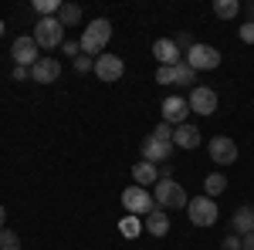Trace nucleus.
<instances>
[{
    "label": "nucleus",
    "mask_w": 254,
    "mask_h": 250,
    "mask_svg": "<svg viewBox=\"0 0 254 250\" xmlns=\"http://www.w3.org/2000/svg\"><path fill=\"white\" fill-rule=\"evenodd\" d=\"M241 10H248V20H254V0H248V3H244Z\"/></svg>",
    "instance_id": "f704fd0d"
},
{
    "label": "nucleus",
    "mask_w": 254,
    "mask_h": 250,
    "mask_svg": "<svg viewBox=\"0 0 254 250\" xmlns=\"http://www.w3.org/2000/svg\"><path fill=\"white\" fill-rule=\"evenodd\" d=\"M64 54H68V58L75 61V58L81 54V44H78V41H64Z\"/></svg>",
    "instance_id": "7c9ffc66"
},
{
    "label": "nucleus",
    "mask_w": 254,
    "mask_h": 250,
    "mask_svg": "<svg viewBox=\"0 0 254 250\" xmlns=\"http://www.w3.org/2000/svg\"><path fill=\"white\" fill-rule=\"evenodd\" d=\"M170 155H173V142H163V139H156V135H149V139L142 142V159L153 162V166L166 162Z\"/></svg>",
    "instance_id": "f8f14e48"
},
{
    "label": "nucleus",
    "mask_w": 254,
    "mask_h": 250,
    "mask_svg": "<svg viewBox=\"0 0 254 250\" xmlns=\"http://www.w3.org/2000/svg\"><path fill=\"white\" fill-rule=\"evenodd\" d=\"M0 250H24L20 247V237L14 230H0Z\"/></svg>",
    "instance_id": "393cba45"
},
{
    "label": "nucleus",
    "mask_w": 254,
    "mask_h": 250,
    "mask_svg": "<svg viewBox=\"0 0 254 250\" xmlns=\"http://www.w3.org/2000/svg\"><path fill=\"white\" fill-rule=\"evenodd\" d=\"M187 101H190V112H196V115H214L217 112V92L214 88H193Z\"/></svg>",
    "instance_id": "9b49d317"
},
{
    "label": "nucleus",
    "mask_w": 254,
    "mask_h": 250,
    "mask_svg": "<svg viewBox=\"0 0 254 250\" xmlns=\"http://www.w3.org/2000/svg\"><path fill=\"white\" fill-rule=\"evenodd\" d=\"M126 75V61L119 54H98L95 58V78L98 81H119Z\"/></svg>",
    "instance_id": "1a4fd4ad"
},
{
    "label": "nucleus",
    "mask_w": 254,
    "mask_h": 250,
    "mask_svg": "<svg viewBox=\"0 0 254 250\" xmlns=\"http://www.w3.org/2000/svg\"><path fill=\"white\" fill-rule=\"evenodd\" d=\"M153 58H156L159 64H166V68L180 64V48H176V41L173 38H159L156 44H153Z\"/></svg>",
    "instance_id": "ddd939ff"
},
{
    "label": "nucleus",
    "mask_w": 254,
    "mask_h": 250,
    "mask_svg": "<svg viewBox=\"0 0 254 250\" xmlns=\"http://www.w3.org/2000/svg\"><path fill=\"white\" fill-rule=\"evenodd\" d=\"M193 44H196V41L190 38V34H180V38H176V48H187V51H190Z\"/></svg>",
    "instance_id": "473e14b6"
},
{
    "label": "nucleus",
    "mask_w": 254,
    "mask_h": 250,
    "mask_svg": "<svg viewBox=\"0 0 254 250\" xmlns=\"http://www.w3.org/2000/svg\"><path fill=\"white\" fill-rule=\"evenodd\" d=\"M31 78V68H20V64H14V81H27Z\"/></svg>",
    "instance_id": "2f4dec72"
},
{
    "label": "nucleus",
    "mask_w": 254,
    "mask_h": 250,
    "mask_svg": "<svg viewBox=\"0 0 254 250\" xmlns=\"http://www.w3.org/2000/svg\"><path fill=\"white\" fill-rule=\"evenodd\" d=\"M3 220H7V210L0 206V230H3Z\"/></svg>",
    "instance_id": "c9c22d12"
},
{
    "label": "nucleus",
    "mask_w": 254,
    "mask_h": 250,
    "mask_svg": "<svg viewBox=\"0 0 254 250\" xmlns=\"http://www.w3.org/2000/svg\"><path fill=\"white\" fill-rule=\"evenodd\" d=\"M10 54H14V64H20V68H34L38 64V41L31 38V34H24V38L14 41V48H10Z\"/></svg>",
    "instance_id": "6e6552de"
},
{
    "label": "nucleus",
    "mask_w": 254,
    "mask_h": 250,
    "mask_svg": "<svg viewBox=\"0 0 254 250\" xmlns=\"http://www.w3.org/2000/svg\"><path fill=\"white\" fill-rule=\"evenodd\" d=\"M193 81H196V71L187 64V61L173 64V85H193Z\"/></svg>",
    "instance_id": "4be33fe9"
},
{
    "label": "nucleus",
    "mask_w": 254,
    "mask_h": 250,
    "mask_svg": "<svg viewBox=\"0 0 254 250\" xmlns=\"http://www.w3.org/2000/svg\"><path fill=\"white\" fill-rule=\"evenodd\" d=\"M153 135H156V139H163V142H173V125H166V122H159L156 129H153Z\"/></svg>",
    "instance_id": "cd10ccee"
},
{
    "label": "nucleus",
    "mask_w": 254,
    "mask_h": 250,
    "mask_svg": "<svg viewBox=\"0 0 254 250\" xmlns=\"http://www.w3.org/2000/svg\"><path fill=\"white\" fill-rule=\"evenodd\" d=\"M214 14L220 20H231V17L241 14V3H237V0H217V3H214Z\"/></svg>",
    "instance_id": "5701e85b"
},
{
    "label": "nucleus",
    "mask_w": 254,
    "mask_h": 250,
    "mask_svg": "<svg viewBox=\"0 0 254 250\" xmlns=\"http://www.w3.org/2000/svg\"><path fill=\"white\" fill-rule=\"evenodd\" d=\"M58 20H61V27H75V24L81 20V7L78 3H61Z\"/></svg>",
    "instance_id": "412c9836"
},
{
    "label": "nucleus",
    "mask_w": 254,
    "mask_h": 250,
    "mask_svg": "<svg viewBox=\"0 0 254 250\" xmlns=\"http://www.w3.org/2000/svg\"><path fill=\"white\" fill-rule=\"evenodd\" d=\"M231 220H234L237 237H248V233H254V206H237Z\"/></svg>",
    "instance_id": "a211bd4d"
},
{
    "label": "nucleus",
    "mask_w": 254,
    "mask_h": 250,
    "mask_svg": "<svg viewBox=\"0 0 254 250\" xmlns=\"http://www.w3.org/2000/svg\"><path fill=\"white\" fill-rule=\"evenodd\" d=\"M173 146H180V149H196V146H200V129L190 125V122L176 125L173 129Z\"/></svg>",
    "instance_id": "2eb2a0df"
},
{
    "label": "nucleus",
    "mask_w": 254,
    "mask_h": 250,
    "mask_svg": "<svg viewBox=\"0 0 254 250\" xmlns=\"http://www.w3.org/2000/svg\"><path fill=\"white\" fill-rule=\"evenodd\" d=\"M142 227H146V233H153V237H166L170 233V213L156 206L149 216H142Z\"/></svg>",
    "instance_id": "f3484780"
},
{
    "label": "nucleus",
    "mask_w": 254,
    "mask_h": 250,
    "mask_svg": "<svg viewBox=\"0 0 254 250\" xmlns=\"http://www.w3.org/2000/svg\"><path fill=\"white\" fill-rule=\"evenodd\" d=\"M220 250H241V237H237V233L224 237V240H220Z\"/></svg>",
    "instance_id": "c756f323"
},
{
    "label": "nucleus",
    "mask_w": 254,
    "mask_h": 250,
    "mask_svg": "<svg viewBox=\"0 0 254 250\" xmlns=\"http://www.w3.org/2000/svg\"><path fill=\"white\" fill-rule=\"evenodd\" d=\"M156 85H173V68L159 64V68H156Z\"/></svg>",
    "instance_id": "bb28decb"
},
{
    "label": "nucleus",
    "mask_w": 254,
    "mask_h": 250,
    "mask_svg": "<svg viewBox=\"0 0 254 250\" xmlns=\"http://www.w3.org/2000/svg\"><path fill=\"white\" fill-rule=\"evenodd\" d=\"M132 183L142 186V190H146V186H156V183H159V166L146 162V159L136 162V166H132Z\"/></svg>",
    "instance_id": "dca6fc26"
},
{
    "label": "nucleus",
    "mask_w": 254,
    "mask_h": 250,
    "mask_svg": "<svg viewBox=\"0 0 254 250\" xmlns=\"http://www.w3.org/2000/svg\"><path fill=\"white\" fill-rule=\"evenodd\" d=\"M34 10H38L41 17H58L61 0H34Z\"/></svg>",
    "instance_id": "b1692460"
},
{
    "label": "nucleus",
    "mask_w": 254,
    "mask_h": 250,
    "mask_svg": "<svg viewBox=\"0 0 254 250\" xmlns=\"http://www.w3.org/2000/svg\"><path fill=\"white\" fill-rule=\"evenodd\" d=\"M187 216H190L193 227H214L220 213H217V203L210 196H193V200L187 203Z\"/></svg>",
    "instance_id": "20e7f679"
},
{
    "label": "nucleus",
    "mask_w": 254,
    "mask_h": 250,
    "mask_svg": "<svg viewBox=\"0 0 254 250\" xmlns=\"http://www.w3.org/2000/svg\"><path fill=\"white\" fill-rule=\"evenodd\" d=\"M71 64H75V71H78V75H85V71H95V61L88 58V54H78Z\"/></svg>",
    "instance_id": "a878e982"
},
{
    "label": "nucleus",
    "mask_w": 254,
    "mask_h": 250,
    "mask_svg": "<svg viewBox=\"0 0 254 250\" xmlns=\"http://www.w3.org/2000/svg\"><path fill=\"white\" fill-rule=\"evenodd\" d=\"M0 38H3V20H0Z\"/></svg>",
    "instance_id": "e433bc0d"
},
{
    "label": "nucleus",
    "mask_w": 254,
    "mask_h": 250,
    "mask_svg": "<svg viewBox=\"0 0 254 250\" xmlns=\"http://www.w3.org/2000/svg\"><path fill=\"white\" fill-rule=\"evenodd\" d=\"M153 200H156L159 210H187L190 196L183 193V186L176 179H159L156 190H153Z\"/></svg>",
    "instance_id": "f03ea898"
},
{
    "label": "nucleus",
    "mask_w": 254,
    "mask_h": 250,
    "mask_svg": "<svg viewBox=\"0 0 254 250\" xmlns=\"http://www.w3.org/2000/svg\"><path fill=\"white\" fill-rule=\"evenodd\" d=\"M112 41V24L105 17H95L85 31H81V38H78V44H81V54H102L105 51V44Z\"/></svg>",
    "instance_id": "f257e3e1"
},
{
    "label": "nucleus",
    "mask_w": 254,
    "mask_h": 250,
    "mask_svg": "<svg viewBox=\"0 0 254 250\" xmlns=\"http://www.w3.org/2000/svg\"><path fill=\"white\" fill-rule=\"evenodd\" d=\"M241 41L244 44H254V20H244L241 24Z\"/></svg>",
    "instance_id": "c85d7f7f"
},
{
    "label": "nucleus",
    "mask_w": 254,
    "mask_h": 250,
    "mask_svg": "<svg viewBox=\"0 0 254 250\" xmlns=\"http://www.w3.org/2000/svg\"><path fill=\"white\" fill-rule=\"evenodd\" d=\"M122 206L126 213H132V216H149V213L156 210V200H153V193L142 190V186H129V190H122Z\"/></svg>",
    "instance_id": "7ed1b4c3"
},
{
    "label": "nucleus",
    "mask_w": 254,
    "mask_h": 250,
    "mask_svg": "<svg viewBox=\"0 0 254 250\" xmlns=\"http://www.w3.org/2000/svg\"><path fill=\"white\" fill-rule=\"evenodd\" d=\"M207 152H210V162L231 166V162H237V142L231 139V135H214L210 146H207Z\"/></svg>",
    "instance_id": "0eeeda50"
},
{
    "label": "nucleus",
    "mask_w": 254,
    "mask_h": 250,
    "mask_svg": "<svg viewBox=\"0 0 254 250\" xmlns=\"http://www.w3.org/2000/svg\"><path fill=\"white\" fill-rule=\"evenodd\" d=\"M203 190H207L203 196H210V200H214V196H220V193L227 190V176H224V173H210L207 179H203Z\"/></svg>",
    "instance_id": "aec40b11"
},
{
    "label": "nucleus",
    "mask_w": 254,
    "mask_h": 250,
    "mask_svg": "<svg viewBox=\"0 0 254 250\" xmlns=\"http://www.w3.org/2000/svg\"><path fill=\"white\" fill-rule=\"evenodd\" d=\"M159 112H163V122L176 129V125H183V122H187V115H190V101H187V98L170 95L166 101H163V108H159Z\"/></svg>",
    "instance_id": "9d476101"
},
{
    "label": "nucleus",
    "mask_w": 254,
    "mask_h": 250,
    "mask_svg": "<svg viewBox=\"0 0 254 250\" xmlns=\"http://www.w3.org/2000/svg\"><path fill=\"white\" fill-rule=\"evenodd\" d=\"M31 38L38 41V48H58L61 41H64V27H61L58 17H38V27H34V34Z\"/></svg>",
    "instance_id": "39448f33"
},
{
    "label": "nucleus",
    "mask_w": 254,
    "mask_h": 250,
    "mask_svg": "<svg viewBox=\"0 0 254 250\" xmlns=\"http://www.w3.org/2000/svg\"><path fill=\"white\" fill-rule=\"evenodd\" d=\"M31 78L38 81V85H51V81H58L61 78V64L55 58H41L34 68H31Z\"/></svg>",
    "instance_id": "4468645a"
},
{
    "label": "nucleus",
    "mask_w": 254,
    "mask_h": 250,
    "mask_svg": "<svg viewBox=\"0 0 254 250\" xmlns=\"http://www.w3.org/2000/svg\"><path fill=\"white\" fill-rule=\"evenodd\" d=\"M119 233H122V237H129V240H136L139 233H142V216H132V213H129V216H122V220H119Z\"/></svg>",
    "instance_id": "6ab92c4d"
},
{
    "label": "nucleus",
    "mask_w": 254,
    "mask_h": 250,
    "mask_svg": "<svg viewBox=\"0 0 254 250\" xmlns=\"http://www.w3.org/2000/svg\"><path fill=\"white\" fill-rule=\"evenodd\" d=\"M241 250H254V233H248V237H241Z\"/></svg>",
    "instance_id": "72a5a7b5"
},
{
    "label": "nucleus",
    "mask_w": 254,
    "mask_h": 250,
    "mask_svg": "<svg viewBox=\"0 0 254 250\" xmlns=\"http://www.w3.org/2000/svg\"><path fill=\"white\" fill-rule=\"evenodd\" d=\"M187 64L193 71H214V68H220V51L214 44H193L187 51Z\"/></svg>",
    "instance_id": "423d86ee"
}]
</instances>
